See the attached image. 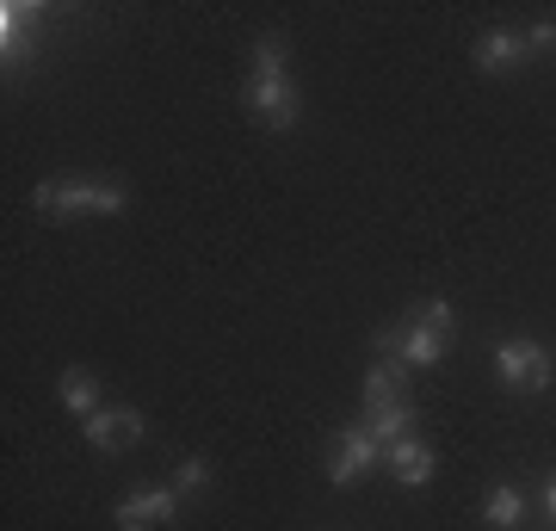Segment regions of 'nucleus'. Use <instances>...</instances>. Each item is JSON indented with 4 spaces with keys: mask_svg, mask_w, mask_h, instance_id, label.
<instances>
[{
    "mask_svg": "<svg viewBox=\"0 0 556 531\" xmlns=\"http://www.w3.org/2000/svg\"><path fill=\"white\" fill-rule=\"evenodd\" d=\"M383 402H408V365L402 358H378L365 371V408H383Z\"/></svg>",
    "mask_w": 556,
    "mask_h": 531,
    "instance_id": "10",
    "label": "nucleus"
},
{
    "mask_svg": "<svg viewBox=\"0 0 556 531\" xmlns=\"http://www.w3.org/2000/svg\"><path fill=\"white\" fill-rule=\"evenodd\" d=\"M378 457H383V445L365 433V420H353V427H340V433L328 439V482H334V489H353Z\"/></svg>",
    "mask_w": 556,
    "mask_h": 531,
    "instance_id": "3",
    "label": "nucleus"
},
{
    "mask_svg": "<svg viewBox=\"0 0 556 531\" xmlns=\"http://www.w3.org/2000/svg\"><path fill=\"white\" fill-rule=\"evenodd\" d=\"M526 56H532V50H526V31H482V38L470 43V62H477L482 75H501V68H519Z\"/></svg>",
    "mask_w": 556,
    "mask_h": 531,
    "instance_id": "7",
    "label": "nucleus"
},
{
    "mask_svg": "<svg viewBox=\"0 0 556 531\" xmlns=\"http://www.w3.org/2000/svg\"><path fill=\"white\" fill-rule=\"evenodd\" d=\"M254 75H291V43L278 31H260L254 38Z\"/></svg>",
    "mask_w": 556,
    "mask_h": 531,
    "instance_id": "15",
    "label": "nucleus"
},
{
    "mask_svg": "<svg viewBox=\"0 0 556 531\" xmlns=\"http://www.w3.org/2000/svg\"><path fill=\"white\" fill-rule=\"evenodd\" d=\"M38 20V7H7V20H0V56H7V68H20L25 56H31V38H25V25Z\"/></svg>",
    "mask_w": 556,
    "mask_h": 531,
    "instance_id": "12",
    "label": "nucleus"
},
{
    "mask_svg": "<svg viewBox=\"0 0 556 531\" xmlns=\"http://www.w3.org/2000/svg\"><path fill=\"white\" fill-rule=\"evenodd\" d=\"M87 445L93 452H130V445H142V414L137 408H100L87 420Z\"/></svg>",
    "mask_w": 556,
    "mask_h": 531,
    "instance_id": "5",
    "label": "nucleus"
},
{
    "mask_svg": "<svg viewBox=\"0 0 556 531\" xmlns=\"http://www.w3.org/2000/svg\"><path fill=\"white\" fill-rule=\"evenodd\" d=\"M56 395H62V408H75L80 420L100 414V377L87 371V365H68V371L56 377Z\"/></svg>",
    "mask_w": 556,
    "mask_h": 531,
    "instance_id": "11",
    "label": "nucleus"
},
{
    "mask_svg": "<svg viewBox=\"0 0 556 531\" xmlns=\"http://www.w3.org/2000/svg\"><path fill=\"white\" fill-rule=\"evenodd\" d=\"M544 519H551V531H556V476L544 482Z\"/></svg>",
    "mask_w": 556,
    "mask_h": 531,
    "instance_id": "18",
    "label": "nucleus"
},
{
    "mask_svg": "<svg viewBox=\"0 0 556 531\" xmlns=\"http://www.w3.org/2000/svg\"><path fill=\"white\" fill-rule=\"evenodd\" d=\"M408 328H420V334H439V340H445V334L457 328V309L445 303V296H420L415 309H408Z\"/></svg>",
    "mask_w": 556,
    "mask_h": 531,
    "instance_id": "14",
    "label": "nucleus"
},
{
    "mask_svg": "<svg viewBox=\"0 0 556 531\" xmlns=\"http://www.w3.org/2000/svg\"><path fill=\"white\" fill-rule=\"evenodd\" d=\"M526 50H532V56H556V25L538 20L532 31H526Z\"/></svg>",
    "mask_w": 556,
    "mask_h": 531,
    "instance_id": "17",
    "label": "nucleus"
},
{
    "mask_svg": "<svg viewBox=\"0 0 556 531\" xmlns=\"http://www.w3.org/2000/svg\"><path fill=\"white\" fill-rule=\"evenodd\" d=\"M383 464L396 470L402 489H427V482H433V452H427L420 439H402V445H390V452H383Z\"/></svg>",
    "mask_w": 556,
    "mask_h": 531,
    "instance_id": "9",
    "label": "nucleus"
},
{
    "mask_svg": "<svg viewBox=\"0 0 556 531\" xmlns=\"http://www.w3.org/2000/svg\"><path fill=\"white\" fill-rule=\"evenodd\" d=\"M495 371H501V383L519 390V395L551 390V353H544L538 340H507V346H495Z\"/></svg>",
    "mask_w": 556,
    "mask_h": 531,
    "instance_id": "4",
    "label": "nucleus"
},
{
    "mask_svg": "<svg viewBox=\"0 0 556 531\" xmlns=\"http://www.w3.org/2000/svg\"><path fill=\"white\" fill-rule=\"evenodd\" d=\"M167 489H174L179 501H192V494H204V489H211V464H204V457H186V464L174 470V482H167Z\"/></svg>",
    "mask_w": 556,
    "mask_h": 531,
    "instance_id": "16",
    "label": "nucleus"
},
{
    "mask_svg": "<svg viewBox=\"0 0 556 531\" xmlns=\"http://www.w3.org/2000/svg\"><path fill=\"white\" fill-rule=\"evenodd\" d=\"M358 420H365V433L378 439L383 452L402 445V439H415V402H383V408H365Z\"/></svg>",
    "mask_w": 556,
    "mask_h": 531,
    "instance_id": "8",
    "label": "nucleus"
},
{
    "mask_svg": "<svg viewBox=\"0 0 556 531\" xmlns=\"http://www.w3.org/2000/svg\"><path fill=\"white\" fill-rule=\"evenodd\" d=\"M130 204V186L112 174H56L31 192L38 217H118Z\"/></svg>",
    "mask_w": 556,
    "mask_h": 531,
    "instance_id": "1",
    "label": "nucleus"
},
{
    "mask_svg": "<svg viewBox=\"0 0 556 531\" xmlns=\"http://www.w3.org/2000/svg\"><path fill=\"white\" fill-rule=\"evenodd\" d=\"M482 519H489L495 531H519V519H526V494L507 489V482H501V489H489V501H482Z\"/></svg>",
    "mask_w": 556,
    "mask_h": 531,
    "instance_id": "13",
    "label": "nucleus"
},
{
    "mask_svg": "<svg viewBox=\"0 0 556 531\" xmlns=\"http://www.w3.org/2000/svg\"><path fill=\"white\" fill-rule=\"evenodd\" d=\"M179 513V494L174 489H142V494H124L118 501V531H155Z\"/></svg>",
    "mask_w": 556,
    "mask_h": 531,
    "instance_id": "6",
    "label": "nucleus"
},
{
    "mask_svg": "<svg viewBox=\"0 0 556 531\" xmlns=\"http://www.w3.org/2000/svg\"><path fill=\"white\" fill-rule=\"evenodd\" d=\"M241 105H248L266 130H291V124H298V112H303V99H298V87H291V75H248Z\"/></svg>",
    "mask_w": 556,
    "mask_h": 531,
    "instance_id": "2",
    "label": "nucleus"
}]
</instances>
